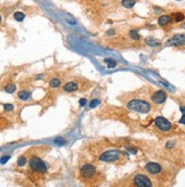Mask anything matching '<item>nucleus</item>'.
I'll list each match as a JSON object with an SVG mask.
<instances>
[{"label":"nucleus","instance_id":"obj_1","mask_svg":"<svg viewBox=\"0 0 185 187\" xmlns=\"http://www.w3.org/2000/svg\"><path fill=\"white\" fill-rule=\"evenodd\" d=\"M128 109L135 112H140V113H148L151 110V105L148 102L135 99L128 103Z\"/></svg>","mask_w":185,"mask_h":187},{"label":"nucleus","instance_id":"obj_2","mask_svg":"<svg viewBox=\"0 0 185 187\" xmlns=\"http://www.w3.org/2000/svg\"><path fill=\"white\" fill-rule=\"evenodd\" d=\"M30 168L32 169L33 171H38V172H45V171L47 170V165L45 164V162L40 159V158H38V156H33V158H31L30 159Z\"/></svg>","mask_w":185,"mask_h":187},{"label":"nucleus","instance_id":"obj_3","mask_svg":"<svg viewBox=\"0 0 185 187\" xmlns=\"http://www.w3.org/2000/svg\"><path fill=\"white\" fill-rule=\"evenodd\" d=\"M120 156H121V153L119 151H107L99 156V160L104 162H115L120 159Z\"/></svg>","mask_w":185,"mask_h":187},{"label":"nucleus","instance_id":"obj_4","mask_svg":"<svg viewBox=\"0 0 185 187\" xmlns=\"http://www.w3.org/2000/svg\"><path fill=\"white\" fill-rule=\"evenodd\" d=\"M154 123L161 131H168L171 129V123L167 119H165L163 117H157L154 120Z\"/></svg>","mask_w":185,"mask_h":187},{"label":"nucleus","instance_id":"obj_5","mask_svg":"<svg viewBox=\"0 0 185 187\" xmlns=\"http://www.w3.org/2000/svg\"><path fill=\"white\" fill-rule=\"evenodd\" d=\"M134 184L140 187H150L152 185L150 179L144 175H136L134 177Z\"/></svg>","mask_w":185,"mask_h":187},{"label":"nucleus","instance_id":"obj_6","mask_svg":"<svg viewBox=\"0 0 185 187\" xmlns=\"http://www.w3.org/2000/svg\"><path fill=\"white\" fill-rule=\"evenodd\" d=\"M169 46H184L185 45V34H176L171 39L168 40Z\"/></svg>","mask_w":185,"mask_h":187},{"label":"nucleus","instance_id":"obj_7","mask_svg":"<svg viewBox=\"0 0 185 187\" xmlns=\"http://www.w3.org/2000/svg\"><path fill=\"white\" fill-rule=\"evenodd\" d=\"M96 172V169L91 165V164H86L81 168V176L84 178H90L91 176H94Z\"/></svg>","mask_w":185,"mask_h":187},{"label":"nucleus","instance_id":"obj_8","mask_svg":"<svg viewBox=\"0 0 185 187\" xmlns=\"http://www.w3.org/2000/svg\"><path fill=\"white\" fill-rule=\"evenodd\" d=\"M145 169L152 175H157L159 172H161V165L155 162H148L145 165Z\"/></svg>","mask_w":185,"mask_h":187},{"label":"nucleus","instance_id":"obj_9","mask_svg":"<svg viewBox=\"0 0 185 187\" xmlns=\"http://www.w3.org/2000/svg\"><path fill=\"white\" fill-rule=\"evenodd\" d=\"M166 99H167V94L165 91H162V90H159L157 93H154L153 96H152V101L154 103H157V104H161V103L165 102Z\"/></svg>","mask_w":185,"mask_h":187},{"label":"nucleus","instance_id":"obj_10","mask_svg":"<svg viewBox=\"0 0 185 187\" xmlns=\"http://www.w3.org/2000/svg\"><path fill=\"white\" fill-rule=\"evenodd\" d=\"M78 89V85L76 82H69L64 86V90L68 91V93H72V91H76Z\"/></svg>","mask_w":185,"mask_h":187},{"label":"nucleus","instance_id":"obj_11","mask_svg":"<svg viewBox=\"0 0 185 187\" xmlns=\"http://www.w3.org/2000/svg\"><path fill=\"white\" fill-rule=\"evenodd\" d=\"M170 21H171V17L169 16V15H163V16H161L159 18L158 23H159V25L163 26V25H167Z\"/></svg>","mask_w":185,"mask_h":187},{"label":"nucleus","instance_id":"obj_12","mask_svg":"<svg viewBox=\"0 0 185 187\" xmlns=\"http://www.w3.org/2000/svg\"><path fill=\"white\" fill-rule=\"evenodd\" d=\"M31 97V93L27 91V90H23V91H19L18 93V98H21L22 101H27Z\"/></svg>","mask_w":185,"mask_h":187},{"label":"nucleus","instance_id":"obj_13","mask_svg":"<svg viewBox=\"0 0 185 187\" xmlns=\"http://www.w3.org/2000/svg\"><path fill=\"white\" fill-rule=\"evenodd\" d=\"M135 0H122V6L126 8H132L135 6Z\"/></svg>","mask_w":185,"mask_h":187},{"label":"nucleus","instance_id":"obj_14","mask_svg":"<svg viewBox=\"0 0 185 187\" xmlns=\"http://www.w3.org/2000/svg\"><path fill=\"white\" fill-rule=\"evenodd\" d=\"M145 41H146V43H148L149 46H153V47H157V46L160 45V41H159V40H155V39H153V38H148Z\"/></svg>","mask_w":185,"mask_h":187},{"label":"nucleus","instance_id":"obj_15","mask_svg":"<svg viewBox=\"0 0 185 187\" xmlns=\"http://www.w3.org/2000/svg\"><path fill=\"white\" fill-rule=\"evenodd\" d=\"M15 89H16V86L14 85V83H9L5 87V90H6V93H14L15 91Z\"/></svg>","mask_w":185,"mask_h":187},{"label":"nucleus","instance_id":"obj_16","mask_svg":"<svg viewBox=\"0 0 185 187\" xmlns=\"http://www.w3.org/2000/svg\"><path fill=\"white\" fill-rule=\"evenodd\" d=\"M24 17H25V15H24L23 13H21V12H16V13L14 14V18H15L16 21H18V22L23 21V19H24Z\"/></svg>","mask_w":185,"mask_h":187},{"label":"nucleus","instance_id":"obj_17","mask_svg":"<svg viewBox=\"0 0 185 187\" xmlns=\"http://www.w3.org/2000/svg\"><path fill=\"white\" fill-rule=\"evenodd\" d=\"M49 85H50V87H53V88H56V87H58V86L61 85V81L58 79H53V80H50Z\"/></svg>","mask_w":185,"mask_h":187},{"label":"nucleus","instance_id":"obj_18","mask_svg":"<svg viewBox=\"0 0 185 187\" xmlns=\"http://www.w3.org/2000/svg\"><path fill=\"white\" fill-rule=\"evenodd\" d=\"M25 163H27V159H25L24 156H19V158H18L17 164L19 165V167H23V165H24Z\"/></svg>","mask_w":185,"mask_h":187},{"label":"nucleus","instance_id":"obj_19","mask_svg":"<svg viewBox=\"0 0 185 187\" xmlns=\"http://www.w3.org/2000/svg\"><path fill=\"white\" fill-rule=\"evenodd\" d=\"M181 112L183 113V115H182V118H181V120H179V123L185 124V107L184 106H182V107H181Z\"/></svg>","mask_w":185,"mask_h":187},{"label":"nucleus","instance_id":"obj_20","mask_svg":"<svg viewBox=\"0 0 185 187\" xmlns=\"http://www.w3.org/2000/svg\"><path fill=\"white\" fill-rule=\"evenodd\" d=\"M174 16H175V21H177V22H179V21H183V19H184V15H183L182 13H177V14H175Z\"/></svg>","mask_w":185,"mask_h":187},{"label":"nucleus","instance_id":"obj_21","mask_svg":"<svg viewBox=\"0 0 185 187\" xmlns=\"http://www.w3.org/2000/svg\"><path fill=\"white\" fill-rule=\"evenodd\" d=\"M130 37H132V39H135V40H138V39H140V35H138V33H137L136 31H130Z\"/></svg>","mask_w":185,"mask_h":187},{"label":"nucleus","instance_id":"obj_22","mask_svg":"<svg viewBox=\"0 0 185 187\" xmlns=\"http://www.w3.org/2000/svg\"><path fill=\"white\" fill-rule=\"evenodd\" d=\"M106 62H107V66H109V68H114L115 65H117V63H115L114 60H107Z\"/></svg>","mask_w":185,"mask_h":187},{"label":"nucleus","instance_id":"obj_23","mask_svg":"<svg viewBox=\"0 0 185 187\" xmlns=\"http://www.w3.org/2000/svg\"><path fill=\"white\" fill-rule=\"evenodd\" d=\"M98 104H99V101H98V99H94V101H91V103H90L89 106H90V107H95V106H97Z\"/></svg>","mask_w":185,"mask_h":187},{"label":"nucleus","instance_id":"obj_24","mask_svg":"<svg viewBox=\"0 0 185 187\" xmlns=\"http://www.w3.org/2000/svg\"><path fill=\"white\" fill-rule=\"evenodd\" d=\"M4 107H5V110L6 111H12L14 106H13L12 104H5V105H4Z\"/></svg>","mask_w":185,"mask_h":187},{"label":"nucleus","instance_id":"obj_25","mask_svg":"<svg viewBox=\"0 0 185 187\" xmlns=\"http://www.w3.org/2000/svg\"><path fill=\"white\" fill-rule=\"evenodd\" d=\"M9 159H10V156H4V158L1 159V163H6V162L9 160Z\"/></svg>","mask_w":185,"mask_h":187},{"label":"nucleus","instance_id":"obj_26","mask_svg":"<svg viewBox=\"0 0 185 187\" xmlns=\"http://www.w3.org/2000/svg\"><path fill=\"white\" fill-rule=\"evenodd\" d=\"M127 150H128V151H129V152H132V153H136V152H137V150H136V148H132V147H127Z\"/></svg>","mask_w":185,"mask_h":187},{"label":"nucleus","instance_id":"obj_27","mask_svg":"<svg viewBox=\"0 0 185 187\" xmlns=\"http://www.w3.org/2000/svg\"><path fill=\"white\" fill-rule=\"evenodd\" d=\"M86 103H87V101H86L85 98H82V99L80 101V105H81V106H85V105H86Z\"/></svg>","mask_w":185,"mask_h":187}]
</instances>
